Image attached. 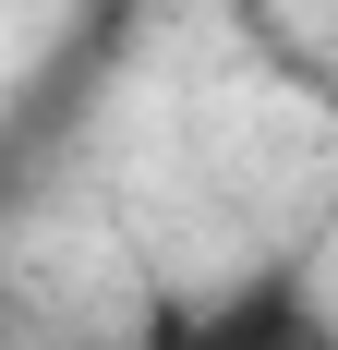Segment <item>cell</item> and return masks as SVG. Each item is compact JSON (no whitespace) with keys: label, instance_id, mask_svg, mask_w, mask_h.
<instances>
[{"label":"cell","instance_id":"cell-1","mask_svg":"<svg viewBox=\"0 0 338 350\" xmlns=\"http://www.w3.org/2000/svg\"><path fill=\"white\" fill-rule=\"evenodd\" d=\"M157 350H326V326H314L302 278H254L230 290V302H194V314H169Z\"/></svg>","mask_w":338,"mask_h":350}]
</instances>
